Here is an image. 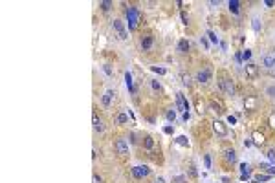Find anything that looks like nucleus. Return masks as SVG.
<instances>
[{
    "label": "nucleus",
    "instance_id": "1",
    "mask_svg": "<svg viewBox=\"0 0 275 183\" xmlns=\"http://www.w3.org/2000/svg\"><path fill=\"white\" fill-rule=\"evenodd\" d=\"M125 15H127V22H128V29L134 31L138 28V22H140V11H138L134 6H128Z\"/></svg>",
    "mask_w": 275,
    "mask_h": 183
},
{
    "label": "nucleus",
    "instance_id": "2",
    "mask_svg": "<svg viewBox=\"0 0 275 183\" xmlns=\"http://www.w3.org/2000/svg\"><path fill=\"white\" fill-rule=\"evenodd\" d=\"M112 28H114V31L118 33V39L119 40H127L128 39V31H127V28H125V24L119 20V18H114V22H112Z\"/></svg>",
    "mask_w": 275,
    "mask_h": 183
},
{
    "label": "nucleus",
    "instance_id": "3",
    "mask_svg": "<svg viewBox=\"0 0 275 183\" xmlns=\"http://www.w3.org/2000/svg\"><path fill=\"white\" fill-rule=\"evenodd\" d=\"M176 108H178V112H182V113L189 112V101L185 99V95H183L182 92H178V94H176Z\"/></svg>",
    "mask_w": 275,
    "mask_h": 183
},
{
    "label": "nucleus",
    "instance_id": "4",
    "mask_svg": "<svg viewBox=\"0 0 275 183\" xmlns=\"http://www.w3.org/2000/svg\"><path fill=\"white\" fill-rule=\"evenodd\" d=\"M149 174H150V169L145 167V165H136V167H132V176H134L136 179H143V178H147Z\"/></svg>",
    "mask_w": 275,
    "mask_h": 183
},
{
    "label": "nucleus",
    "instance_id": "5",
    "mask_svg": "<svg viewBox=\"0 0 275 183\" xmlns=\"http://www.w3.org/2000/svg\"><path fill=\"white\" fill-rule=\"evenodd\" d=\"M218 86H220V90L224 92L226 95H235V86H233V81H229V79H222L220 82H218Z\"/></svg>",
    "mask_w": 275,
    "mask_h": 183
},
{
    "label": "nucleus",
    "instance_id": "6",
    "mask_svg": "<svg viewBox=\"0 0 275 183\" xmlns=\"http://www.w3.org/2000/svg\"><path fill=\"white\" fill-rule=\"evenodd\" d=\"M196 81H198L200 84H207V82L211 81V70H209V68L200 70V72L196 73Z\"/></svg>",
    "mask_w": 275,
    "mask_h": 183
},
{
    "label": "nucleus",
    "instance_id": "7",
    "mask_svg": "<svg viewBox=\"0 0 275 183\" xmlns=\"http://www.w3.org/2000/svg\"><path fill=\"white\" fill-rule=\"evenodd\" d=\"M213 130H215V134L217 135H220V137H226L227 135V126L222 123V121H213Z\"/></svg>",
    "mask_w": 275,
    "mask_h": 183
},
{
    "label": "nucleus",
    "instance_id": "8",
    "mask_svg": "<svg viewBox=\"0 0 275 183\" xmlns=\"http://www.w3.org/2000/svg\"><path fill=\"white\" fill-rule=\"evenodd\" d=\"M114 99H116V92H114V90H106L103 94V97H101V103H103V106H112Z\"/></svg>",
    "mask_w": 275,
    "mask_h": 183
},
{
    "label": "nucleus",
    "instance_id": "9",
    "mask_svg": "<svg viewBox=\"0 0 275 183\" xmlns=\"http://www.w3.org/2000/svg\"><path fill=\"white\" fill-rule=\"evenodd\" d=\"M92 123H94V130L96 132H105V121L97 116V113H94V116H92Z\"/></svg>",
    "mask_w": 275,
    "mask_h": 183
},
{
    "label": "nucleus",
    "instance_id": "10",
    "mask_svg": "<svg viewBox=\"0 0 275 183\" xmlns=\"http://www.w3.org/2000/svg\"><path fill=\"white\" fill-rule=\"evenodd\" d=\"M246 75H248L249 79H255V77L259 75V66L253 64V62H248V64H246Z\"/></svg>",
    "mask_w": 275,
    "mask_h": 183
},
{
    "label": "nucleus",
    "instance_id": "11",
    "mask_svg": "<svg viewBox=\"0 0 275 183\" xmlns=\"http://www.w3.org/2000/svg\"><path fill=\"white\" fill-rule=\"evenodd\" d=\"M114 147H116L118 154H121V156H127V154H128V143H127L125 139H118Z\"/></svg>",
    "mask_w": 275,
    "mask_h": 183
},
{
    "label": "nucleus",
    "instance_id": "12",
    "mask_svg": "<svg viewBox=\"0 0 275 183\" xmlns=\"http://www.w3.org/2000/svg\"><path fill=\"white\" fill-rule=\"evenodd\" d=\"M152 46H154V37H152V35H145V37L141 39V50H143V51H149Z\"/></svg>",
    "mask_w": 275,
    "mask_h": 183
},
{
    "label": "nucleus",
    "instance_id": "13",
    "mask_svg": "<svg viewBox=\"0 0 275 183\" xmlns=\"http://www.w3.org/2000/svg\"><path fill=\"white\" fill-rule=\"evenodd\" d=\"M249 174H251V167L248 163H240V179L242 181L249 179Z\"/></svg>",
    "mask_w": 275,
    "mask_h": 183
},
{
    "label": "nucleus",
    "instance_id": "14",
    "mask_svg": "<svg viewBox=\"0 0 275 183\" xmlns=\"http://www.w3.org/2000/svg\"><path fill=\"white\" fill-rule=\"evenodd\" d=\"M189 40L187 39H182V40H178V46H176V50H178V53H187L189 51Z\"/></svg>",
    "mask_w": 275,
    "mask_h": 183
},
{
    "label": "nucleus",
    "instance_id": "15",
    "mask_svg": "<svg viewBox=\"0 0 275 183\" xmlns=\"http://www.w3.org/2000/svg\"><path fill=\"white\" fill-rule=\"evenodd\" d=\"M224 159H226L227 163H235V161H237V152H235L233 148L224 150Z\"/></svg>",
    "mask_w": 275,
    "mask_h": 183
},
{
    "label": "nucleus",
    "instance_id": "16",
    "mask_svg": "<svg viewBox=\"0 0 275 183\" xmlns=\"http://www.w3.org/2000/svg\"><path fill=\"white\" fill-rule=\"evenodd\" d=\"M251 141H253V145H257V147H262L264 145V135L261 134V132H253V135H251Z\"/></svg>",
    "mask_w": 275,
    "mask_h": 183
},
{
    "label": "nucleus",
    "instance_id": "17",
    "mask_svg": "<svg viewBox=\"0 0 275 183\" xmlns=\"http://www.w3.org/2000/svg\"><path fill=\"white\" fill-rule=\"evenodd\" d=\"M125 84H127V88H128L130 94H136V88H134V81H132V73H130V72L125 73Z\"/></svg>",
    "mask_w": 275,
    "mask_h": 183
},
{
    "label": "nucleus",
    "instance_id": "18",
    "mask_svg": "<svg viewBox=\"0 0 275 183\" xmlns=\"http://www.w3.org/2000/svg\"><path fill=\"white\" fill-rule=\"evenodd\" d=\"M244 108H246V110H255V108H257V99H255L253 95L246 97V101H244Z\"/></svg>",
    "mask_w": 275,
    "mask_h": 183
},
{
    "label": "nucleus",
    "instance_id": "19",
    "mask_svg": "<svg viewBox=\"0 0 275 183\" xmlns=\"http://www.w3.org/2000/svg\"><path fill=\"white\" fill-rule=\"evenodd\" d=\"M262 64L266 68H275V55H264L262 57Z\"/></svg>",
    "mask_w": 275,
    "mask_h": 183
},
{
    "label": "nucleus",
    "instance_id": "20",
    "mask_svg": "<svg viewBox=\"0 0 275 183\" xmlns=\"http://www.w3.org/2000/svg\"><path fill=\"white\" fill-rule=\"evenodd\" d=\"M128 117H130V116H128V113H127V110H125V112L118 113V117H116V123H118V125H127V123H128Z\"/></svg>",
    "mask_w": 275,
    "mask_h": 183
},
{
    "label": "nucleus",
    "instance_id": "21",
    "mask_svg": "<svg viewBox=\"0 0 275 183\" xmlns=\"http://www.w3.org/2000/svg\"><path fill=\"white\" fill-rule=\"evenodd\" d=\"M143 148H145V150H152V148H154V139H152L150 135H145V137H143Z\"/></svg>",
    "mask_w": 275,
    "mask_h": 183
},
{
    "label": "nucleus",
    "instance_id": "22",
    "mask_svg": "<svg viewBox=\"0 0 275 183\" xmlns=\"http://www.w3.org/2000/svg\"><path fill=\"white\" fill-rule=\"evenodd\" d=\"M229 11H231L233 15H239V6H240V2L239 0H229Z\"/></svg>",
    "mask_w": 275,
    "mask_h": 183
},
{
    "label": "nucleus",
    "instance_id": "23",
    "mask_svg": "<svg viewBox=\"0 0 275 183\" xmlns=\"http://www.w3.org/2000/svg\"><path fill=\"white\" fill-rule=\"evenodd\" d=\"M251 28H253V31H257V33H259V31L262 29V22H261V18H257V17H255L253 20H251Z\"/></svg>",
    "mask_w": 275,
    "mask_h": 183
},
{
    "label": "nucleus",
    "instance_id": "24",
    "mask_svg": "<svg viewBox=\"0 0 275 183\" xmlns=\"http://www.w3.org/2000/svg\"><path fill=\"white\" fill-rule=\"evenodd\" d=\"M174 141H176V145H180V147H189V139H187L185 135H178Z\"/></svg>",
    "mask_w": 275,
    "mask_h": 183
},
{
    "label": "nucleus",
    "instance_id": "25",
    "mask_svg": "<svg viewBox=\"0 0 275 183\" xmlns=\"http://www.w3.org/2000/svg\"><path fill=\"white\" fill-rule=\"evenodd\" d=\"M165 119H167L169 123H174V121H176V110H172V108L167 110V112H165Z\"/></svg>",
    "mask_w": 275,
    "mask_h": 183
},
{
    "label": "nucleus",
    "instance_id": "26",
    "mask_svg": "<svg viewBox=\"0 0 275 183\" xmlns=\"http://www.w3.org/2000/svg\"><path fill=\"white\" fill-rule=\"evenodd\" d=\"M204 167L207 169V170H213V161H211V156H209V154L204 156Z\"/></svg>",
    "mask_w": 275,
    "mask_h": 183
},
{
    "label": "nucleus",
    "instance_id": "27",
    "mask_svg": "<svg viewBox=\"0 0 275 183\" xmlns=\"http://www.w3.org/2000/svg\"><path fill=\"white\" fill-rule=\"evenodd\" d=\"M270 178H271L270 174H257V176H255V181H257V183H264V181H268Z\"/></svg>",
    "mask_w": 275,
    "mask_h": 183
},
{
    "label": "nucleus",
    "instance_id": "28",
    "mask_svg": "<svg viewBox=\"0 0 275 183\" xmlns=\"http://www.w3.org/2000/svg\"><path fill=\"white\" fill-rule=\"evenodd\" d=\"M150 70H152L154 73H158V75H165V73H167L165 68H160V66H150Z\"/></svg>",
    "mask_w": 275,
    "mask_h": 183
},
{
    "label": "nucleus",
    "instance_id": "29",
    "mask_svg": "<svg viewBox=\"0 0 275 183\" xmlns=\"http://www.w3.org/2000/svg\"><path fill=\"white\" fill-rule=\"evenodd\" d=\"M207 37L211 39V42H215V44H218L220 40H218V37H217V33L215 31H211V29H207Z\"/></svg>",
    "mask_w": 275,
    "mask_h": 183
},
{
    "label": "nucleus",
    "instance_id": "30",
    "mask_svg": "<svg viewBox=\"0 0 275 183\" xmlns=\"http://www.w3.org/2000/svg\"><path fill=\"white\" fill-rule=\"evenodd\" d=\"M110 6H112V2H108V0H103V2H99V8H101L103 11H108Z\"/></svg>",
    "mask_w": 275,
    "mask_h": 183
},
{
    "label": "nucleus",
    "instance_id": "31",
    "mask_svg": "<svg viewBox=\"0 0 275 183\" xmlns=\"http://www.w3.org/2000/svg\"><path fill=\"white\" fill-rule=\"evenodd\" d=\"M182 82H183V86H191V77L187 73H182Z\"/></svg>",
    "mask_w": 275,
    "mask_h": 183
},
{
    "label": "nucleus",
    "instance_id": "32",
    "mask_svg": "<svg viewBox=\"0 0 275 183\" xmlns=\"http://www.w3.org/2000/svg\"><path fill=\"white\" fill-rule=\"evenodd\" d=\"M150 86H152V90H154V92H158V94L162 92V84H160L158 81H150Z\"/></svg>",
    "mask_w": 275,
    "mask_h": 183
},
{
    "label": "nucleus",
    "instance_id": "33",
    "mask_svg": "<svg viewBox=\"0 0 275 183\" xmlns=\"http://www.w3.org/2000/svg\"><path fill=\"white\" fill-rule=\"evenodd\" d=\"M266 156H268V159H270V161H271V163L275 165V148H270Z\"/></svg>",
    "mask_w": 275,
    "mask_h": 183
},
{
    "label": "nucleus",
    "instance_id": "34",
    "mask_svg": "<svg viewBox=\"0 0 275 183\" xmlns=\"http://www.w3.org/2000/svg\"><path fill=\"white\" fill-rule=\"evenodd\" d=\"M103 72L108 75V77H112L114 75V72H112V68H110V64H103Z\"/></svg>",
    "mask_w": 275,
    "mask_h": 183
},
{
    "label": "nucleus",
    "instance_id": "35",
    "mask_svg": "<svg viewBox=\"0 0 275 183\" xmlns=\"http://www.w3.org/2000/svg\"><path fill=\"white\" fill-rule=\"evenodd\" d=\"M172 183H187V179H185V176H174Z\"/></svg>",
    "mask_w": 275,
    "mask_h": 183
},
{
    "label": "nucleus",
    "instance_id": "36",
    "mask_svg": "<svg viewBox=\"0 0 275 183\" xmlns=\"http://www.w3.org/2000/svg\"><path fill=\"white\" fill-rule=\"evenodd\" d=\"M211 108H213L215 112H218V113H222V112H224V110H222V106H220L218 103H215V101H211Z\"/></svg>",
    "mask_w": 275,
    "mask_h": 183
},
{
    "label": "nucleus",
    "instance_id": "37",
    "mask_svg": "<svg viewBox=\"0 0 275 183\" xmlns=\"http://www.w3.org/2000/svg\"><path fill=\"white\" fill-rule=\"evenodd\" d=\"M266 95H270V97L275 99V86H268L266 88Z\"/></svg>",
    "mask_w": 275,
    "mask_h": 183
},
{
    "label": "nucleus",
    "instance_id": "38",
    "mask_svg": "<svg viewBox=\"0 0 275 183\" xmlns=\"http://www.w3.org/2000/svg\"><path fill=\"white\" fill-rule=\"evenodd\" d=\"M196 112L200 113V116L204 113V104H202V101H200V99H196Z\"/></svg>",
    "mask_w": 275,
    "mask_h": 183
},
{
    "label": "nucleus",
    "instance_id": "39",
    "mask_svg": "<svg viewBox=\"0 0 275 183\" xmlns=\"http://www.w3.org/2000/svg\"><path fill=\"white\" fill-rule=\"evenodd\" d=\"M251 59V50H244L242 51V60H249Z\"/></svg>",
    "mask_w": 275,
    "mask_h": 183
},
{
    "label": "nucleus",
    "instance_id": "40",
    "mask_svg": "<svg viewBox=\"0 0 275 183\" xmlns=\"http://www.w3.org/2000/svg\"><path fill=\"white\" fill-rule=\"evenodd\" d=\"M182 22H183V24H185V26L189 24V15H187L185 11H182Z\"/></svg>",
    "mask_w": 275,
    "mask_h": 183
},
{
    "label": "nucleus",
    "instance_id": "41",
    "mask_svg": "<svg viewBox=\"0 0 275 183\" xmlns=\"http://www.w3.org/2000/svg\"><path fill=\"white\" fill-rule=\"evenodd\" d=\"M163 132H165V134H172V132H174V126L167 125V126H163Z\"/></svg>",
    "mask_w": 275,
    "mask_h": 183
},
{
    "label": "nucleus",
    "instance_id": "42",
    "mask_svg": "<svg viewBox=\"0 0 275 183\" xmlns=\"http://www.w3.org/2000/svg\"><path fill=\"white\" fill-rule=\"evenodd\" d=\"M227 123L229 125H237V117L235 116H227Z\"/></svg>",
    "mask_w": 275,
    "mask_h": 183
},
{
    "label": "nucleus",
    "instance_id": "43",
    "mask_svg": "<svg viewBox=\"0 0 275 183\" xmlns=\"http://www.w3.org/2000/svg\"><path fill=\"white\" fill-rule=\"evenodd\" d=\"M92 183H103V179H101L97 174H94V176H92Z\"/></svg>",
    "mask_w": 275,
    "mask_h": 183
},
{
    "label": "nucleus",
    "instance_id": "44",
    "mask_svg": "<svg viewBox=\"0 0 275 183\" xmlns=\"http://www.w3.org/2000/svg\"><path fill=\"white\" fill-rule=\"evenodd\" d=\"M266 170H268V174H270V176H271V174H275V165H268V169H266Z\"/></svg>",
    "mask_w": 275,
    "mask_h": 183
},
{
    "label": "nucleus",
    "instance_id": "45",
    "mask_svg": "<svg viewBox=\"0 0 275 183\" xmlns=\"http://www.w3.org/2000/svg\"><path fill=\"white\" fill-rule=\"evenodd\" d=\"M182 119H183V121L187 123V121L191 119V113H189V112H185V113H183V116H182Z\"/></svg>",
    "mask_w": 275,
    "mask_h": 183
},
{
    "label": "nucleus",
    "instance_id": "46",
    "mask_svg": "<svg viewBox=\"0 0 275 183\" xmlns=\"http://www.w3.org/2000/svg\"><path fill=\"white\" fill-rule=\"evenodd\" d=\"M200 44H202V46H204V48H209V42H207V40H205V39H204V37H202V39H200Z\"/></svg>",
    "mask_w": 275,
    "mask_h": 183
},
{
    "label": "nucleus",
    "instance_id": "47",
    "mask_svg": "<svg viewBox=\"0 0 275 183\" xmlns=\"http://www.w3.org/2000/svg\"><path fill=\"white\" fill-rule=\"evenodd\" d=\"M264 6H266V8H271V6H275V2H273V0H264Z\"/></svg>",
    "mask_w": 275,
    "mask_h": 183
},
{
    "label": "nucleus",
    "instance_id": "48",
    "mask_svg": "<svg viewBox=\"0 0 275 183\" xmlns=\"http://www.w3.org/2000/svg\"><path fill=\"white\" fill-rule=\"evenodd\" d=\"M251 145H253V141H251V139H244V147H246V148H249Z\"/></svg>",
    "mask_w": 275,
    "mask_h": 183
},
{
    "label": "nucleus",
    "instance_id": "49",
    "mask_svg": "<svg viewBox=\"0 0 275 183\" xmlns=\"http://www.w3.org/2000/svg\"><path fill=\"white\" fill-rule=\"evenodd\" d=\"M235 60H237V62H242V53H237V55H235Z\"/></svg>",
    "mask_w": 275,
    "mask_h": 183
},
{
    "label": "nucleus",
    "instance_id": "50",
    "mask_svg": "<svg viewBox=\"0 0 275 183\" xmlns=\"http://www.w3.org/2000/svg\"><path fill=\"white\" fill-rule=\"evenodd\" d=\"M218 4H220L218 0H211V2H209V6H213V8H215V6H218Z\"/></svg>",
    "mask_w": 275,
    "mask_h": 183
},
{
    "label": "nucleus",
    "instance_id": "51",
    "mask_svg": "<svg viewBox=\"0 0 275 183\" xmlns=\"http://www.w3.org/2000/svg\"><path fill=\"white\" fill-rule=\"evenodd\" d=\"M156 183H163V178H158V179H156Z\"/></svg>",
    "mask_w": 275,
    "mask_h": 183
},
{
    "label": "nucleus",
    "instance_id": "52",
    "mask_svg": "<svg viewBox=\"0 0 275 183\" xmlns=\"http://www.w3.org/2000/svg\"><path fill=\"white\" fill-rule=\"evenodd\" d=\"M270 121H271V126H275V117H271Z\"/></svg>",
    "mask_w": 275,
    "mask_h": 183
}]
</instances>
